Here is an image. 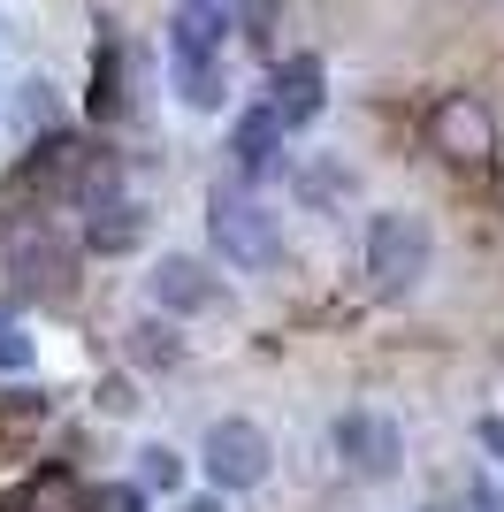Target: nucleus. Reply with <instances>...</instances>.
Segmentation results:
<instances>
[{
  "instance_id": "nucleus-8",
  "label": "nucleus",
  "mask_w": 504,
  "mask_h": 512,
  "mask_svg": "<svg viewBox=\"0 0 504 512\" xmlns=\"http://www.w3.org/2000/svg\"><path fill=\"white\" fill-rule=\"evenodd\" d=\"M321 100H329V69H321V54H291V62H275L268 77V115L283 130H306L321 115Z\"/></svg>"
},
{
  "instance_id": "nucleus-13",
  "label": "nucleus",
  "mask_w": 504,
  "mask_h": 512,
  "mask_svg": "<svg viewBox=\"0 0 504 512\" xmlns=\"http://www.w3.org/2000/svg\"><path fill=\"white\" fill-rule=\"evenodd\" d=\"M92 115H100V123L123 115V54H115V46L92 54Z\"/></svg>"
},
{
  "instance_id": "nucleus-14",
  "label": "nucleus",
  "mask_w": 504,
  "mask_h": 512,
  "mask_svg": "<svg viewBox=\"0 0 504 512\" xmlns=\"http://www.w3.org/2000/svg\"><path fill=\"white\" fill-rule=\"evenodd\" d=\"M130 360L138 367H176L184 360V337H176L168 321H138V329H130Z\"/></svg>"
},
{
  "instance_id": "nucleus-3",
  "label": "nucleus",
  "mask_w": 504,
  "mask_h": 512,
  "mask_svg": "<svg viewBox=\"0 0 504 512\" xmlns=\"http://www.w3.org/2000/svg\"><path fill=\"white\" fill-rule=\"evenodd\" d=\"M207 230H214V253L230 260V268H268V260L283 253V222L245 192H214Z\"/></svg>"
},
{
  "instance_id": "nucleus-10",
  "label": "nucleus",
  "mask_w": 504,
  "mask_h": 512,
  "mask_svg": "<svg viewBox=\"0 0 504 512\" xmlns=\"http://www.w3.org/2000/svg\"><path fill=\"white\" fill-rule=\"evenodd\" d=\"M237 31V8L230 0H184V16L168 23V54H207L222 62V39Z\"/></svg>"
},
{
  "instance_id": "nucleus-18",
  "label": "nucleus",
  "mask_w": 504,
  "mask_h": 512,
  "mask_svg": "<svg viewBox=\"0 0 504 512\" xmlns=\"http://www.w3.org/2000/svg\"><path fill=\"white\" fill-rule=\"evenodd\" d=\"M23 123H31V130L54 123V100H46V85H31V100H23Z\"/></svg>"
},
{
  "instance_id": "nucleus-21",
  "label": "nucleus",
  "mask_w": 504,
  "mask_h": 512,
  "mask_svg": "<svg viewBox=\"0 0 504 512\" xmlns=\"http://www.w3.org/2000/svg\"><path fill=\"white\" fill-rule=\"evenodd\" d=\"M184 512H222V497H191V505Z\"/></svg>"
},
{
  "instance_id": "nucleus-19",
  "label": "nucleus",
  "mask_w": 504,
  "mask_h": 512,
  "mask_svg": "<svg viewBox=\"0 0 504 512\" xmlns=\"http://www.w3.org/2000/svg\"><path fill=\"white\" fill-rule=\"evenodd\" d=\"M482 444H489V451L504 459V421H482Z\"/></svg>"
},
{
  "instance_id": "nucleus-12",
  "label": "nucleus",
  "mask_w": 504,
  "mask_h": 512,
  "mask_svg": "<svg viewBox=\"0 0 504 512\" xmlns=\"http://www.w3.org/2000/svg\"><path fill=\"white\" fill-rule=\"evenodd\" d=\"M168 69H176V92H184L199 115L222 107V62H207V54H168Z\"/></svg>"
},
{
  "instance_id": "nucleus-4",
  "label": "nucleus",
  "mask_w": 504,
  "mask_h": 512,
  "mask_svg": "<svg viewBox=\"0 0 504 512\" xmlns=\"http://www.w3.org/2000/svg\"><path fill=\"white\" fill-rule=\"evenodd\" d=\"M428 146L451 161V169H489L497 161V115H489L474 92H443L428 107Z\"/></svg>"
},
{
  "instance_id": "nucleus-9",
  "label": "nucleus",
  "mask_w": 504,
  "mask_h": 512,
  "mask_svg": "<svg viewBox=\"0 0 504 512\" xmlns=\"http://www.w3.org/2000/svg\"><path fill=\"white\" fill-rule=\"evenodd\" d=\"M146 291H153V306H168V314H199V306L222 299V283H214L191 253H168L161 268L146 276Z\"/></svg>"
},
{
  "instance_id": "nucleus-16",
  "label": "nucleus",
  "mask_w": 504,
  "mask_h": 512,
  "mask_svg": "<svg viewBox=\"0 0 504 512\" xmlns=\"http://www.w3.org/2000/svg\"><path fill=\"white\" fill-rule=\"evenodd\" d=\"M92 512H146V497L130 482H107V490H92Z\"/></svg>"
},
{
  "instance_id": "nucleus-6",
  "label": "nucleus",
  "mask_w": 504,
  "mask_h": 512,
  "mask_svg": "<svg viewBox=\"0 0 504 512\" xmlns=\"http://www.w3.org/2000/svg\"><path fill=\"white\" fill-rule=\"evenodd\" d=\"M199 459H207L214 474V490H252V482H268V436L252 421H214L207 428V444H199Z\"/></svg>"
},
{
  "instance_id": "nucleus-7",
  "label": "nucleus",
  "mask_w": 504,
  "mask_h": 512,
  "mask_svg": "<svg viewBox=\"0 0 504 512\" xmlns=\"http://www.w3.org/2000/svg\"><path fill=\"white\" fill-rule=\"evenodd\" d=\"M138 237H146V207L115 184V169H100L92 192H84V245L92 253H130Z\"/></svg>"
},
{
  "instance_id": "nucleus-5",
  "label": "nucleus",
  "mask_w": 504,
  "mask_h": 512,
  "mask_svg": "<svg viewBox=\"0 0 504 512\" xmlns=\"http://www.w3.org/2000/svg\"><path fill=\"white\" fill-rule=\"evenodd\" d=\"M329 444H336V459H344V474H359V482H390L398 459H405L398 421H390V413H367V406H359V413H336Z\"/></svg>"
},
{
  "instance_id": "nucleus-11",
  "label": "nucleus",
  "mask_w": 504,
  "mask_h": 512,
  "mask_svg": "<svg viewBox=\"0 0 504 512\" xmlns=\"http://www.w3.org/2000/svg\"><path fill=\"white\" fill-rule=\"evenodd\" d=\"M230 153H237V169H245V176H268L275 161H283V123H275L268 107L237 115V130H230Z\"/></svg>"
},
{
  "instance_id": "nucleus-1",
  "label": "nucleus",
  "mask_w": 504,
  "mask_h": 512,
  "mask_svg": "<svg viewBox=\"0 0 504 512\" xmlns=\"http://www.w3.org/2000/svg\"><path fill=\"white\" fill-rule=\"evenodd\" d=\"M428 268H436V230H428V214H375L367 222V276H375L382 299H405V291H420L428 283Z\"/></svg>"
},
{
  "instance_id": "nucleus-22",
  "label": "nucleus",
  "mask_w": 504,
  "mask_h": 512,
  "mask_svg": "<svg viewBox=\"0 0 504 512\" xmlns=\"http://www.w3.org/2000/svg\"><path fill=\"white\" fill-rule=\"evenodd\" d=\"M482 505H489V512H504V497H482Z\"/></svg>"
},
{
  "instance_id": "nucleus-20",
  "label": "nucleus",
  "mask_w": 504,
  "mask_h": 512,
  "mask_svg": "<svg viewBox=\"0 0 504 512\" xmlns=\"http://www.w3.org/2000/svg\"><path fill=\"white\" fill-rule=\"evenodd\" d=\"M245 16H252V23H268V16H275V0H245Z\"/></svg>"
},
{
  "instance_id": "nucleus-23",
  "label": "nucleus",
  "mask_w": 504,
  "mask_h": 512,
  "mask_svg": "<svg viewBox=\"0 0 504 512\" xmlns=\"http://www.w3.org/2000/svg\"><path fill=\"white\" fill-rule=\"evenodd\" d=\"M428 512H459V505H428Z\"/></svg>"
},
{
  "instance_id": "nucleus-2",
  "label": "nucleus",
  "mask_w": 504,
  "mask_h": 512,
  "mask_svg": "<svg viewBox=\"0 0 504 512\" xmlns=\"http://www.w3.org/2000/svg\"><path fill=\"white\" fill-rule=\"evenodd\" d=\"M8 276L23 299H62L77 276V253L46 214H8Z\"/></svg>"
},
{
  "instance_id": "nucleus-17",
  "label": "nucleus",
  "mask_w": 504,
  "mask_h": 512,
  "mask_svg": "<svg viewBox=\"0 0 504 512\" xmlns=\"http://www.w3.org/2000/svg\"><path fill=\"white\" fill-rule=\"evenodd\" d=\"M0 367H31V337L8 329V321H0Z\"/></svg>"
},
{
  "instance_id": "nucleus-15",
  "label": "nucleus",
  "mask_w": 504,
  "mask_h": 512,
  "mask_svg": "<svg viewBox=\"0 0 504 512\" xmlns=\"http://www.w3.org/2000/svg\"><path fill=\"white\" fill-rule=\"evenodd\" d=\"M138 482H146V490H176V482H184V459L168 444H146L138 451Z\"/></svg>"
}]
</instances>
